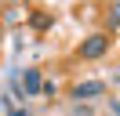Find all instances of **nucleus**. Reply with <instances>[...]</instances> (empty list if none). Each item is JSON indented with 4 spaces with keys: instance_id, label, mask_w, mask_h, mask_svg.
Returning <instances> with one entry per match:
<instances>
[{
    "instance_id": "f257e3e1",
    "label": "nucleus",
    "mask_w": 120,
    "mask_h": 116,
    "mask_svg": "<svg viewBox=\"0 0 120 116\" xmlns=\"http://www.w3.org/2000/svg\"><path fill=\"white\" fill-rule=\"evenodd\" d=\"M109 47H113V33H87L80 40V47H76V58L80 62H98V58H105L109 54Z\"/></svg>"
},
{
    "instance_id": "f03ea898",
    "label": "nucleus",
    "mask_w": 120,
    "mask_h": 116,
    "mask_svg": "<svg viewBox=\"0 0 120 116\" xmlns=\"http://www.w3.org/2000/svg\"><path fill=\"white\" fill-rule=\"evenodd\" d=\"M69 94H73L76 105H80V102H91V98H98V94H105V80H80V83L69 87Z\"/></svg>"
},
{
    "instance_id": "7ed1b4c3",
    "label": "nucleus",
    "mask_w": 120,
    "mask_h": 116,
    "mask_svg": "<svg viewBox=\"0 0 120 116\" xmlns=\"http://www.w3.org/2000/svg\"><path fill=\"white\" fill-rule=\"evenodd\" d=\"M40 87H44V72L40 69H26L22 72V94L33 98V94H40Z\"/></svg>"
},
{
    "instance_id": "20e7f679",
    "label": "nucleus",
    "mask_w": 120,
    "mask_h": 116,
    "mask_svg": "<svg viewBox=\"0 0 120 116\" xmlns=\"http://www.w3.org/2000/svg\"><path fill=\"white\" fill-rule=\"evenodd\" d=\"M113 29H120V0H113L105 11V33H113Z\"/></svg>"
},
{
    "instance_id": "39448f33",
    "label": "nucleus",
    "mask_w": 120,
    "mask_h": 116,
    "mask_svg": "<svg viewBox=\"0 0 120 116\" xmlns=\"http://www.w3.org/2000/svg\"><path fill=\"white\" fill-rule=\"evenodd\" d=\"M29 25H33V29H51V18H47V14H33Z\"/></svg>"
},
{
    "instance_id": "423d86ee",
    "label": "nucleus",
    "mask_w": 120,
    "mask_h": 116,
    "mask_svg": "<svg viewBox=\"0 0 120 116\" xmlns=\"http://www.w3.org/2000/svg\"><path fill=\"white\" fill-rule=\"evenodd\" d=\"M40 94H47V98H51V94H58V83H55V80H44V87H40Z\"/></svg>"
},
{
    "instance_id": "0eeeda50",
    "label": "nucleus",
    "mask_w": 120,
    "mask_h": 116,
    "mask_svg": "<svg viewBox=\"0 0 120 116\" xmlns=\"http://www.w3.org/2000/svg\"><path fill=\"white\" fill-rule=\"evenodd\" d=\"M8 116H29V112H26V109H11Z\"/></svg>"
},
{
    "instance_id": "6e6552de",
    "label": "nucleus",
    "mask_w": 120,
    "mask_h": 116,
    "mask_svg": "<svg viewBox=\"0 0 120 116\" xmlns=\"http://www.w3.org/2000/svg\"><path fill=\"white\" fill-rule=\"evenodd\" d=\"M0 40H4V22H0Z\"/></svg>"
},
{
    "instance_id": "1a4fd4ad",
    "label": "nucleus",
    "mask_w": 120,
    "mask_h": 116,
    "mask_svg": "<svg viewBox=\"0 0 120 116\" xmlns=\"http://www.w3.org/2000/svg\"><path fill=\"white\" fill-rule=\"evenodd\" d=\"M11 4H15V0H11Z\"/></svg>"
}]
</instances>
